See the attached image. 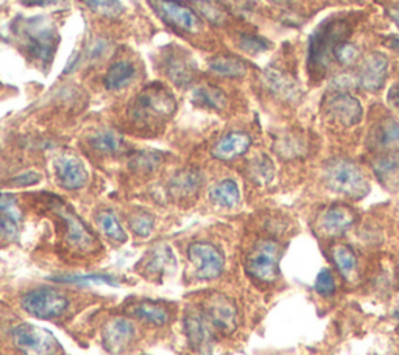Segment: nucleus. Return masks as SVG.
<instances>
[{
	"label": "nucleus",
	"instance_id": "nucleus-1",
	"mask_svg": "<svg viewBox=\"0 0 399 355\" xmlns=\"http://www.w3.org/2000/svg\"><path fill=\"white\" fill-rule=\"evenodd\" d=\"M176 102L169 88L162 85L147 86L129 106V120L141 128H156L172 117Z\"/></svg>",
	"mask_w": 399,
	"mask_h": 355
},
{
	"label": "nucleus",
	"instance_id": "nucleus-2",
	"mask_svg": "<svg viewBox=\"0 0 399 355\" xmlns=\"http://www.w3.org/2000/svg\"><path fill=\"white\" fill-rule=\"evenodd\" d=\"M348 22L344 19H329L314 31L309 41V69L323 73L334 60V51L348 35Z\"/></svg>",
	"mask_w": 399,
	"mask_h": 355
},
{
	"label": "nucleus",
	"instance_id": "nucleus-3",
	"mask_svg": "<svg viewBox=\"0 0 399 355\" xmlns=\"http://www.w3.org/2000/svg\"><path fill=\"white\" fill-rule=\"evenodd\" d=\"M324 183L332 192L361 200L370 192V184L366 181L359 165L348 159H334L324 167Z\"/></svg>",
	"mask_w": 399,
	"mask_h": 355
},
{
	"label": "nucleus",
	"instance_id": "nucleus-4",
	"mask_svg": "<svg viewBox=\"0 0 399 355\" xmlns=\"http://www.w3.org/2000/svg\"><path fill=\"white\" fill-rule=\"evenodd\" d=\"M22 309L28 315L39 319H52L61 317L69 307V298L50 287H41L28 292L21 301Z\"/></svg>",
	"mask_w": 399,
	"mask_h": 355
},
{
	"label": "nucleus",
	"instance_id": "nucleus-5",
	"mask_svg": "<svg viewBox=\"0 0 399 355\" xmlns=\"http://www.w3.org/2000/svg\"><path fill=\"white\" fill-rule=\"evenodd\" d=\"M26 48L36 63H50L56 51V31L44 19H31L22 28Z\"/></svg>",
	"mask_w": 399,
	"mask_h": 355
},
{
	"label": "nucleus",
	"instance_id": "nucleus-6",
	"mask_svg": "<svg viewBox=\"0 0 399 355\" xmlns=\"http://www.w3.org/2000/svg\"><path fill=\"white\" fill-rule=\"evenodd\" d=\"M281 246L273 240H260L250 251L245 268L248 275L260 282H273L278 277Z\"/></svg>",
	"mask_w": 399,
	"mask_h": 355
},
{
	"label": "nucleus",
	"instance_id": "nucleus-7",
	"mask_svg": "<svg viewBox=\"0 0 399 355\" xmlns=\"http://www.w3.org/2000/svg\"><path fill=\"white\" fill-rule=\"evenodd\" d=\"M11 340L22 355H56L58 341L44 329L22 323L11 329Z\"/></svg>",
	"mask_w": 399,
	"mask_h": 355
},
{
	"label": "nucleus",
	"instance_id": "nucleus-8",
	"mask_svg": "<svg viewBox=\"0 0 399 355\" xmlns=\"http://www.w3.org/2000/svg\"><path fill=\"white\" fill-rule=\"evenodd\" d=\"M53 211L64 223V231H66V242L81 253L94 251L95 248V237L91 234V231L81 221L75 213H73L66 204L53 203Z\"/></svg>",
	"mask_w": 399,
	"mask_h": 355
},
{
	"label": "nucleus",
	"instance_id": "nucleus-9",
	"mask_svg": "<svg viewBox=\"0 0 399 355\" xmlns=\"http://www.w3.org/2000/svg\"><path fill=\"white\" fill-rule=\"evenodd\" d=\"M187 254L195 265V276L198 279H216L223 271V255L213 243L195 242L189 246Z\"/></svg>",
	"mask_w": 399,
	"mask_h": 355
},
{
	"label": "nucleus",
	"instance_id": "nucleus-10",
	"mask_svg": "<svg viewBox=\"0 0 399 355\" xmlns=\"http://www.w3.org/2000/svg\"><path fill=\"white\" fill-rule=\"evenodd\" d=\"M324 111L329 117L340 123L344 127L357 125L362 119V105L351 94L339 90V92H331L324 98Z\"/></svg>",
	"mask_w": 399,
	"mask_h": 355
},
{
	"label": "nucleus",
	"instance_id": "nucleus-11",
	"mask_svg": "<svg viewBox=\"0 0 399 355\" xmlns=\"http://www.w3.org/2000/svg\"><path fill=\"white\" fill-rule=\"evenodd\" d=\"M150 2L159 18L169 26L189 33L200 30L201 22L189 6L176 2V0H150Z\"/></svg>",
	"mask_w": 399,
	"mask_h": 355
},
{
	"label": "nucleus",
	"instance_id": "nucleus-12",
	"mask_svg": "<svg viewBox=\"0 0 399 355\" xmlns=\"http://www.w3.org/2000/svg\"><path fill=\"white\" fill-rule=\"evenodd\" d=\"M205 318L220 332L231 334L238 326V309L230 298L223 295H214L206 302Z\"/></svg>",
	"mask_w": 399,
	"mask_h": 355
},
{
	"label": "nucleus",
	"instance_id": "nucleus-13",
	"mask_svg": "<svg viewBox=\"0 0 399 355\" xmlns=\"http://www.w3.org/2000/svg\"><path fill=\"white\" fill-rule=\"evenodd\" d=\"M387 75L388 60L382 53L373 52L363 56V60L361 61L357 81H359L361 88H363L365 90H370V92H374V90H379L385 85Z\"/></svg>",
	"mask_w": 399,
	"mask_h": 355
},
{
	"label": "nucleus",
	"instance_id": "nucleus-14",
	"mask_svg": "<svg viewBox=\"0 0 399 355\" xmlns=\"http://www.w3.org/2000/svg\"><path fill=\"white\" fill-rule=\"evenodd\" d=\"M56 181L66 191H78L87 183V170L77 156L63 154L55 161Z\"/></svg>",
	"mask_w": 399,
	"mask_h": 355
},
{
	"label": "nucleus",
	"instance_id": "nucleus-15",
	"mask_svg": "<svg viewBox=\"0 0 399 355\" xmlns=\"http://www.w3.org/2000/svg\"><path fill=\"white\" fill-rule=\"evenodd\" d=\"M356 220L354 212L344 204H334L321 213V217L316 223L319 233L326 237H339L345 234L353 226Z\"/></svg>",
	"mask_w": 399,
	"mask_h": 355
},
{
	"label": "nucleus",
	"instance_id": "nucleus-16",
	"mask_svg": "<svg viewBox=\"0 0 399 355\" xmlns=\"http://www.w3.org/2000/svg\"><path fill=\"white\" fill-rule=\"evenodd\" d=\"M134 326L125 318H114L103 329V343L110 354L124 352L133 341Z\"/></svg>",
	"mask_w": 399,
	"mask_h": 355
},
{
	"label": "nucleus",
	"instance_id": "nucleus-17",
	"mask_svg": "<svg viewBox=\"0 0 399 355\" xmlns=\"http://www.w3.org/2000/svg\"><path fill=\"white\" fill-rule=\"evenodd\" d=\"M186 335L192 349L200 355H211V332L208 327V319L201 313L189 310L184 318Z\"/></svg>",
	"mask_w": 399,
	"mask_h": 355
},
{
	"label": "nucleus",
	"instance_id": "nucleus-18",
	"mask_svg": "<svg viewBox=\"0 0 399 355\" xmlns=\"http://www.w3.org/2000/svg\"><path fill=\"white\" fill-rule=\"evenodd\" d=\"M251 145V137L242 131H233L223 136L213 147V156L218 161H233L245 154Z\"/></svg>",
	"mask_w": 399,
	"mask_h": 355
},
{
	"label": "nucleus",
	"instance_id": "nucleus-19",
	"mask_svg": "<svg viewBox=\"0 0 399 355\" xmlns=\"http://www.w3.org/2000/svg\"><path fill=\"white\" fill-rule=\"evenodd\" d=\"M201 187V175L197 170H183L172 178L169 184V191L178 200H187L197 195Z\"/></svg>",
	"mask_w": 399,
	"mask_h": 355
},
{
	"label": "nucleus",
	"instance_id": "nucleus-20",
	"mask_svg": "<svg viewBox=\"0 0 399 355\" xmlns=\"http://www.w3.org/2000/svg\"><path fill=\"white\" fill-rule=\"evenodd\" d=\"M166 70L170 80L180 86L189 85L193 77V65L191 60H187L183 53L178 52L169 55L166 61Z\"/></svg>",
	"mask_w": 399,
	"mask_h": 355
},
{
	"label": "nucleus",
	"instance_id": "nucleus-21",
	"mask_svg": "<svg viewBox=\"0 0 399 355\" xmlns=\"http://www.w3.org/2000/svg\"><path fill=\"white\" fill-rule=\"evenodd\" d=\"M132 315L153 326H164L170 319V313L167 307L153 301H144L136 304L132 309Z\"/></svg>",
	"mask_w": 399,
	"mask_h": 355
},
{
	"label": "nucleus",
	"instance_id": "nucleus-22",
	"mask_svg": "<svg viewBox=\"0 0 399 355\" xmlns=\"http://www.w3.org/2000/svg\"><path fill=\"white\" fill-rule=\"evenodd\" d=\"M136 75V69L133 63L128 60H120L114 63L108 69L107 75H105V88L110 90H117L125 88L129 81H132Z\"/></svg>",
	"mask_w": 399,
	"mask_h": 355
},
{
	"label": "nucleus",
	"instance_id": "nucleus-23",
	"mask_svg": "<svg viewBox=\"0 0 399 355\" xmlns=\"http://www.w3.org/2000/svg\"><path fill=\"white\" fill-rule=\"evenodd\" d=\"M209 70L220 77L238 78L247 73V64L231 55H218L209 61Z\"/></svg>",
	"mask_w": 399,
	"mask_h": 355
},
{
	"label": "nucleus",
	"instance_id": "nucleus-24",
	"mask_svg": "<svg viewBox=\"0 0 399 355\" xmlns=\"http://www.w3.org/2000/svg\"><path fill=\"white\" fill-rule=\"evenodd\" d=\"M265 81H267V86L270 88L275 94H278L284 98H298L301 94L298 83L290 78L289 75H286L284 72L275 69L267 70Z\"/></svg>",
	"mask_w": 399,
	"mask_h": 355
},
{
	"label": "nucleus",
	"instance_id": "nucleus-25",
	"mask_svg": "<svg viewBox=\"0 0 399 355\" xmlns=\"http://www.w3.org/2000/svg\"><path fill=\"white\" fill-rule=\"evenodd\" d=\"M209 198L220 208H234L240 201L239 186L233 179H223L209 191Z\"/></svg>",
	"mask_w": 399,
	"mask_h": 355
},
{
	"label": "nucleus",
	"instance_id": "nucleus-26",
	"mask_svg": "<svg viewBox=\"0 0 399 355\" xmlns=\"http://www.w3.org/2000/svg\"><path fill=\"white\" fill-rule=\"evenodd\" d=\"M89 144L94 148L97 153L100 154H117L124 152V139L120 137V134L114 133L111 129H103V131H97L95 134L91 136L89 139Z\"/></svg>",
	"mask_w": 399,
	"mask_h": 355
},
{
	"label": "nucleus",
	"instance_id": "nucleus-27",
	"mask_svg": "<svg viewBox=\"0 0 399 355\" xmlns=\"http://www.w3.org/2000/svg\"><path fill=\"white\" fill-rule=\"evenodd\" d=\"M332 260L336 263L339 273L348 280L357 276V258L351 248L346 245H336L332 248Z\"/></svg>",
	"mask_w": 399,
	"mask_h": 355
},
{
	"label": "nucleus",
	"instance_id": "nucleus-28",
	"mask_svg": "<svg viewBox=\"0 0 399 355\" xmlns=\"http://www.w3.org/2000/svg\"><path fill=\"white\" fill-rule=\"evenodd\" d=\"M192 100H193V103H197L198 106H203V108L220 111V110L225 108L226 95H225L223 90H220L218 88H214L211 85H205V86H200V88L193 90Z\"/></svg>",
	"mask_w": 399,
	"mask_h": 355
},
{
	"label": "nucleus",
	"instance_id": "nucleus-29",
	"mask_svg": "<svg viewBox=\"0 0 399 355\" xmlns=\"http://www.w3.org/2000/svg\"><path fill=\"white\" fill-rule=\"evenodd\" d=\"M172 267H175V258H174L172 251H170V248L159 246L150 254V258L147 259L144 270L147 275L156 276V275L164 273V271H167Z\"/></svg>",
	"mask_w": 399,
	"mask_h": 355
},
{
	"label": "nucleus",
	"instance_id": "nucleus-30",
	"mask_svg": "<svg viewBox=\"0 0 399 355\" xmlns=\"http://www.w3.org/2000/svg\"><path fill=\"white\" fill-rule=\"evenodd\" d=\"M97 225L102 229V233L110 237L111 240L124 243L127 242V234L124 228L119 223L117 217L111 211H102L97 213Z\"/></svg>",
	"mask_w": 399,
	"mask_h": 355
},
{
	"label": "nucleus",
	"instance_id": "nucleus-31",
	"mask_svg": "<svg viewBox=\"0 0 399 355\" xmlns=\"http://www.w3.org/2000/svg\"><path fill=\"white\" fill-rule=\"evenodd\" d=\"M373 167L382 183H393L399 179V154L390 153L382 156L373 164Z\"/></svg>",
	"mask_w": 399,
	"mask_h": 355
},
{
	"label": "nucleus",
	"instance_id": "nucleus-32",
	"mask_svg": "<svg viewBox=\"0 0 399 355\" xmlns=\"http://www.w3.org/2000/svg\"><path fill=\"white\" fill-rule=\"evenodd\" d=\"M248 175L256 184L270 183L275 175V165L267 156H259L248 165Z\"/></svg>",
	"mask_w": 399,
	"mask_h": 355
},
{
	"label": "nucleus",
	"instance_id": "nucleus-33",
	"mask_svg": "<svg viewBox=\"0 0 399 355\" xmlns=\"http://www.w3.org/2000/svg\"><path fill=\"white\" fill-rule=\"evenodd\" d=\"M81 2H83L91 11L110 19L117 18V16H120L122 10H124L120 0H81Z\"/></svg>",
	"mask_w": 399,
	"mask_h": 355
},
{
	"label": "nucleus",
	"instance_id": "nucleus-34",
	"mask_svg": "<svg viewBox=\"0 0 399 355\" xmlns=\"http://www.w3.org/2000/svg\"><path fill=\"white\" fill-rule=\"evenodd\" d=\"M154 226V218L147 212H137L129 218V228L139 237H149Z\"/></svg>",
	"mask_w": 399,
	"mask_h": 355
},
{
	"label": "nucleus",
	"instance_id": "nucleus-35",
	"mask_svg": "<svg viewBox=\"0 0 399 355\" xmlns=\"http://www.w3.org/2000/svg\"><path fill=\"white\" fill-rule=\"evenodd\" d=\"M361 52L354 44L346 43V41H341V43L336 47L334 51V60H336L341 65H349L359 60Z\"/></svg>",
	"mask_w": 399,
	"mask_h": 355
},
{
	"label": "nucleus",
	"instance_id": "nucleus-36",
	"mask_svg": "<svg viewBox=\"0 0 399 355\" xmlns=\"http://www.w3.org/2000/svg\"><path fill=\"white\" fill-rule=\"evenodd\" d=\"M306 148L303 139L298 137H284L278 144V152L284 158H293V156H299Z\"/></svg>",
	"mask_w": 399,
	"mask_h": 355
},
{
	"label": "nucleus",
	"instance_id": "nucleus-37",
	"mask_svg": "<svg viewBox=\"0 0 399 355\" xmlns=\"http://www.w3.org/2000/svg\"><path fill=\"white\" fill-rule=\"evenodd\" d=\"M239 47L243 52H247L250 55H257L262 53L268 48V43L265 39L253 36V35H242L239 38Z\"/></svg>",
	"mask_w": 399,
	"mask_h": 355
},
{
	"label": "nucleus",
	"instance_id": "nucleus-38",
	"mask_svg": "<svg viewBox=\"0 0 399 355\" xmlns=\"http://www.w3.org/2000/svg\"><path fill=\"white\" fill-rule=\"evenodd\" d=\"M315 290L321 296H331L336 292V277L329 268L321 270L315 279Z\"/></svg>",
	"mask_w": 399,
	"mask_h": 355
},
{
	"label": "nucleus",
	"instance_id": "nucleus-39",
	"mask_svg": "<svg viewBox=\"0 0 399 355\" xmlns=\"http://www.w3.org/2000/svg\"><path fill=\"white\" fill-rule=\"evenodd\" d=\"M19 235L18 225H16V220L6 213L0 212V237L6 238V240H16Z\"/></svg>",
	"mask_w": 399,
	"mask_h": 355
},
{
	"label": "nucleus",
	"instance_id": "nucleus-40",
	"mask_svg": "<svg viewBox=\"0 0 399 355\" xmlns=\"http://www.w3.org/2000/svg\"><path fill=\"white\" fill-rule=\"evenodd\" d=\"M158 164H159V156L154 153L136 154V158L132 162L133 167L139 171H150L154 167H158Z\"/></svg>",
	"mask_w": 399,
	"mask_h": 355
},
{
	"label": "nucleus",
	"instance_id": "nucleus-41",
	"mask_svg": "<svg viewBox=\"0 0 399 355\" xmlns=\"http://www.w3.org/2000/svg\"><path fill=\"white\" fill-rule=\"evenodd\" d=\"M61 282H102V284H110V285H117V280L111 276H103V275H95V276H64L58 277Z\"/></svg>",
	"mask_w": 399,
	"mask_h": 355
},
{
	"label": "nucleus",
	"instance_id": "nucleus-42",
	"mask_svg": "<svg viewBox=\"0 0 399 355\" xmlns=\"http://www.w3.org/2000/svg\"><path fill=\"white\" fill-rule=\"evenodd\" d=\"M399 140V127L395 122H388L379 131V142L381 145H392Z\"/></svg>",
	"mask_w": 399,
	"mask_h": 355
},
{
	"label": "nucleus",
	"instance_id": "nucleus-43",
	"mask_svg": "<svg viewBox=\"0 0 399 355\" xmlns=\"http://www.w3.org/2000/svg\"><path fill=\"white\" fill-rule=\"evenodd\" d=\"M41 181V175L38 171H26L21 173V175L14 176L10 179V184L14 187H27V186H33L38 184Z\"/></svg>",
	"mask_w": 399,
	"mask_h": 355
},
{
	"label": "nucleus",
	"instance_id": "nucleus-44",
	"mask_svg": "<svg viewBox=\"0 0 399 355\" xmlns=\"http://www.w3.org/2000/svg\"><path fill=\"white\" fill-rule=\"evenodd\" d=\"M0 212L6 213V216L18 220L19 213L16 212V198L8 194H0Z\"/></svg>",
	"mask_w": 399,
	"mask_h": 355
},
{
	"label": "nucleus",
	"instance_id": "nucleus-45",
	"mask_svg": "<svg viewBox=\"0 0 399 355\" xmlns=\"http://www.w3.org/2000/svg\"><path fill=\"white\" fill-rule=\"evenodd\" d=\"M198 5H200V10H201V13L206 16V18L211 21V22H216V23H220L223 21V13L220 11V10H217V8L214 6V5H211L209 2H198Z\"/></svg>",
	"mask_w": 399,
	"mask_h": 355
},
{
	"label": "nucleus",
	"instance_id": "nucleus-46",
	"mask_svg": "<svg viewBox=\"0 0 399 355\" xmlns=\"http://www.w3.org/2000/svg\"><path fill=\"white\" fill-rule=\"evenodd\" d=\"M64 0H22L23 5L27 6H52V5H60Z\"/></svg>",
	"mask_w": 399,
	"mask_h": 355
},
{
	"label": "nucleus",
	"instance_id": "nucleus-47",
	"mask_svg": "<svg viewBox=\"0 0 399 355\" xmlns=\"http://www.w3.org/2000/svg\"><path fill=\"white\" fill-rule=\"evenodd\" d=\"M388 16L393 19V22L399 27V5L388 8Z\"/></svg>",
	"mask_w": 399,
	"mask_h": 355
},
{
	"label": "nucleus",
	"instance_id": "nucleus-48",
	"mask_svg": "<svg viewBox=\"0 0 399 355\" xmlns=\"http://www.w3.org/2000/svg\"><path fill=\"white\" fill-rule=\"evenodd\" d=\"M385 44H387L390 48H393L395 52L399 53V36H390V38L385 41Z\"/></svg>",
	"mask_w": 399,
	"mask_h": 355
},
{
	"label": "nucleus",
	"instance_id": "nucleus-49",
	"mask_svg": "<svg viewBox=\"0 0 399 355\" xmlns=\"http://www.w3.org/2000/svg\"><path fill=\"white\" fill-rule=\"evenodd\" d=\"M390 97H392V102L395 103V106H396L398 111H399V88H395L392 90V94H390Z\"/></svg>",
	"mask_w": 399,
	"mask_h": 355
},
{
	"label": "nucleus",
	"instance_id": "nucleus-50",
	"mask_svg": "<svg viewBox=\"0 0 399 355\" xmlns=\"http://www.w3.org/2000/svg\"><path fill=\"white\" fill-rule=\"evenodd\" d=\"M393 315H395V318H398V319H399V305H398V309L395 310V313H393Z\"/></svg>",
	"mask_w": 399,
	"mask_h": 355
},
{
	"label": "nucleus",
	"instance_id": "nucleus-51",
	"mask_svg": "<svg viewBox=\"0 0 399 355\" xmlns=\"http://www.w3.org/2000/svg\"><path fill=\"white\" fill-rule=\"evenodd\" d=\"M273 2H276V4H281V2H286V0H273Z\"/></svg>",
	"mask_w": 399,
	"mask_h": 355
}]
</instances>
